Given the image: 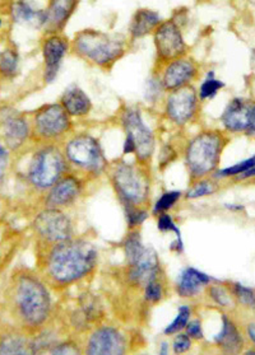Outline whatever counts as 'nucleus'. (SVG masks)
Segmentation results:
<instances>
[{
    "instance_id": "f257e3e1",
    "label": "nucleus",
    "mask_w": 255,
    "mask_h": 355,
    "mask_svg": "<svg viewBox=\"0 0 255 355\" xmlns=\"http://www.w3.org/2000/svg\"><path fill=\"white\" fill-rule=\"evenodd\" d=\"M72 54L78 59L100 68L111 69L129 53L132 44L126 33L87 27L76 32L72 37Z\"/></svg>"
},
{
    "instance_id": "f03ea898",
    "label": "nucleus",
    "mask_w": 255,
    "mask_h": 355,
    "mask_svg": "<svg viewBox=\"0 0 255 355\" xmlns=\"http://www.w3.org/2000/svg\"><path fill=\"white\" fill-rule=\"evenodd\" d=\"M97 261V251L85 241L59 242L49 256V272L55 282L69 284L85 277Z\"/></svg>"
},
{
    "instance_id": "7ed1b4c3",
    "label": "nucleus",
    "mask_w": 255,
    "mask_h": 355,
    "mask_svg": "<svg viewBox=\"0 0 255 355\" xmlns=\"http://www.w3.org/2000/svg\"><path fill=\"white\" fill-rule=\"evenodd\" d=\"M226 141V137L218 130H203L189 140L186 164L193 178H203L216 168Z\"/></svg>"
},
{
    "instance_id": "20e7f679",
    "label": "nucleus",
    "mask_w": 255,
    "mask_h": 355,
    "mask_svg": "<svg viewBox=\"0 0 255 355\" xmlns=\"http://www.w3.org/2000/svg\"><path fill=\"white\" fill-rule=\"evenodd\" d=\"M16 304L26 324H44L50 312V295L44 284L31 275H22L16 286Z\"/></svg>"
},
{
    "instance_id": "39448f33",
    "label": "nucleus",
    "mask_w": 255,
    "mask_h": 355,
    "mask_svg": "<svg viewBox=\"0 0 255 355\" xmlns=\"http://www.w3.org/2000/svg\"><path fill=\"white\" fill-rule=\"evenodd\" d=\"M151 39L157 65L189 54L190 45L186 39V31L175 24L170 17L163 18Z\"/></svg>"
},
{
    "instance_id": "423d86ee",
    "label": "nucleus",
    "mask_w": 255,
    "mask_h": 355,
    "mask_svg": "<svg viewBox=\"0 0 255 355\" xmlns=\"http://www.w3.org/2000/svg\"><path fill=\"white\" fill-rule=\"evenodd\" d=\"M35 135L45 141L62 140L72 132L73 119L59 102L47 103L35 112L33 116Z\"/></svg>"
},
{
    "instance_id": "0eeeda50",
    "label": "nucleus",
    "mask_w": 255,
    "mask_h": 355,
    "mask_svg": "<svg viewBox=\"0 0 255 355\" xmlns=\"http://www.w3.org/2000/svg\"><path fill=\"white\" fill-rule=\"evenodd\" d=\"M201 102L194 85L166 93L163 114L171 124L183 128L193 123L199 114Z\"/></svg>"
},
{
    "instance_id": "6e6552de",
    "label": "nucleus",
    "mask_w": 255,
    "mask_h": 355,
    "mask_svg": "<svg viewBox=\"0 0 255 355\" xmlns=\"http://www.w3.org/2000/svg\"><path fill=\"white\" fill-rule=\"evenodd\" d=\"M65 170V157L55 146H47L33 155L28 176L32 184L47 189L54 186Z\"/></svg>"
},
{
    "instance_id": "1a4fd4ad",
    "label": "nucleus",
    "mask_w": 255,
    "mask_h": 355,
    "mask_svg": "<svg viewBox=\"0 0 255 355\" xmlns=\"http://www.w3.org/2000/svg\"><path fill=\"white\" fill-rule=\"evenodd\" d=\"M40 49L44 62L42 79L47 85H51L59 77L65 59L72 54L70 37L65 32H45Z\"/></svg>"
},
{
    "instance_id": "9d476101",
    "label": "nucleus",
    "mask_w": 255,
    "mask_h": 355,
    "mask_svg": "<svg viewBox=\"0 0 255 355\" xmlns=\"http://www.w3.org/2000/svg\"><path fill=\"white\" fill-rule=\"evenodd\" d=\"M157 74L166 92H172L184 87L194 85L201 74L199 62L186 54L170 62L157 65Z\"/></svg>"
},
{
    "instance_id": "9b49d317",
    "label": "nucleus",
    "mask_w": 255,
    "mask_h": 355,
    "mask_svg": "<svg viewBox=\"0 0 255 355\" xmlns=\"http://www.w3.org/2000/svg\"><path fill=\"white\" fill-rule=\"evenodd\" d=\"M64 152L70 162L83 170L97 172L105 166V157L99 140L87 132H78L69 138Z\"/></svg>"
},
{
    "instance_id": "f8f14e48",
    "label": "nucleus",
    "mask_w": 255,
    "mask_h": 355,
    "mask_svg": "<svg viewBox=\"0 0 255 355\" xmlns=\"http://www.w3.org/2000/svg\"><path fill=\"white\" fill-rule=\"evenodd\" d=\"M120 124L124 132H131L135 141V155L140 162H147L155 153L156 139L152 129L146 124L142 110L126 106L122 111Z\"/></svg>"
},
{
    "instance_id": "ddd939ff",
    "label": "nucleus",
    "mask_w": 255,
    "mask_h": 355,
    "mask_svg": "<svg viewBox=\"0 0 255 355\" xmlns=\"http://www.w3.org/2000/svg\"><path fill=\"white\" fill-rule=\"evenodd\" d=\"M113 184L116 193L128 205H137L147 198L149 184L148 180L135 166L119 164L113 172Z\"/></svg>"
},
{
    "instance_id": "4468645a",
    "label": "nucleus",
    "mask_w": 255,
    "mask_h": 355,
    "mask_svg": "<svg viewBox=\"0 0 255 355\" xmlns=\"http://www.w3.org/2000/svg\"><path fill=\"white\" fill-rule=\"evenodd\" d=\"M35 228L41 237L50 242H64L70 240L72 224L68 216L58 209L42 211L35 220Z\"/></svg>"
},
{
    "instance_id": "2eb2a0df",
    "label": "nucleus",
    "mask_w": 255,
    "mask_h": 355,
    "mask_svg": "<svg viewBox=\"0 0 255 355\" xmlns=\"http://www.w3.org/2000/svg\"><path fill=\"white\" fill-rule=\"evenodd\" d=\"M10 19L19 26L32 27L45 33L47 17L45 6H40L38 0H15L9 8Z\"/></svg>"
},
{
    "instance_id": "dca6fc26",
    "label": "nucleus",
    "mask_w": 255,
    "mask_h": 355,
    "mask_svg": "<svg viewBox=\"0 0 255 355\" xmlns=\"http://www.w3.org/2000/svg\"><path fill=\"white\" fill-rule=\"evenodd\" d=\"M163 21V16L157 9L142 7L134 10L128 26H126V36L134 45L140 41L151 37L158 24Z\"/></svg>"
},
{
    "instance_id": "f3484780",
    "label": "nucleus",
    "mask_w": 255,
    "mask_h": 355,
    "mask_svg": "<svg viewBox=\"0 0 255 355\" xmlns=\"http://www.w3.org/2000/svg\"><path fill=\"white\" fill-rule=\"evenodd\" d=\"M81 0H47V32H65Z\"/></svg>"
},
{
    "instance_id": "a211bd4d",
    "label": "nucleus",
    "mask_w": 255,
    "mask_h": 355,
    "mask_svg": "<svg viewBox=\"0 0 255 355\" xmlns=\"http://www.w3.org/2000/svg\"><path fill=\"white\" fill-rule=\"evenodd\" d=\"M1 132L7 147L16 150L22 147L30 137L31 126L24 115L17 111H10L3 115Z\"/></svg>"
},
{
    "instance_id": "6ab92c4d",
    "label": "nucleus",
    "mask_w": 255,
    "mask_h": 355,
    "mask_svg": "<svg viewBox=\"0 0 255 355\" xmlns=\"http://www.w3.org/2000/svg\"><path fill=\"white\" fill-rule=\"evenodd\" d=\"M252 103L253 101L244 97H233L229 101L221 115V124L226 132L232 134L245 132Z\"/></svg>"
},
{
    "instance_id": "aec40b11",
    "label": "nucleus",
    "mask_w": 255,
    "mask_h": 355,
    "mask_svg": "<svg viewBox=\"0 0 255 355\" xmlns=\"http://www.w3.org/2000/svg\"><path fill=\"white\" fill-rule=\"evenodd\" d=\"M125 340L120 332L113 327H102L93 332L88 341L87 353L92 355L123 354Z\"/></svg>"
},
{
    "instance_id": "412c9836",
    "label": "nucleus",
    "mask_w": 255,
    "mask_h": 355,
    "mask_svg": "<svg viewBox=\"0 0 255 355\" xmlns=\"http://www.w3.org/2000/svg\"><path fill=\"white\" fill-rule=\"evenodd\" d=\"M59 103L72 119H81L90 115L92 111V100L77 85H70L64 89Z\"/></svg>"
},
{
    "instance_id": "4be33fe9",
    "label": "nucleus",
    "mask_w": 255,
    "mask_h": 355,
    "mask_svg": "<svg viewBox=\"0 0 255 355\" xmlns=\"http://www.w3.org/2000/svg\"><path fill=\"white\" fill-rule=\"evenodd\" d=\"M131 265L129 277L137 284H147L152 279H156L158 272V259L156 252L151 248H146L145 252Z\"/></svg>"
},
{
    "instance_id": "5701e85b",
    "label": "nucleus",
    "mask_w": 255,
    "mask_h": 355,
    "mask_svg": "<svg viewBox=\"0 0 255 355\" xmlns=\"http://www.w3.org/2000/svg\"><path fill=\"white\" fill-rule=\"evenodd\" d=\"M81 193V184L76 178H64L55 184L51 193L47 196V205L58 208L69 205L77 199Z\"/></svg>"
},
{
    "instance_id": "b1692460",
    "label": "nucleus",
    "mask_w": 255,
    "mask_h": 355,
    "mask_svg": "<svg viewBox=\"0 0 255 355\" xmlns=\"http://www.w3.org/2000/svg\"><path fill=\"white\" fill-rule=\"evenodd\" d=\"M208 275L204 272L188 268L183 271L178 279V293L181 297H193L201 292V288L209 283Z\"/></svg>"
},
{
    "instance_id": "393cba45",
    "label": "nucleus",
    "mask_w": 255,
    "mask_h": 355,
    "mask_svg": "<svg viewBox=\"0 0 255 355\" xmlns=\"http://www.w3.org/2000/svg\"><path fill=\"white\" fill-rule=\"evenodd\" d=\"M215 341L227 353H239L242 347V338L231 320L224 316L222 330L215 338Z\"/></svg>"
},
{
    "instance_id": "a878e982",
    "label": "nucleus",
    "mask_w": 255,
    "mask_h": 355,
    "mask_svg": "<svg viewBox=\"0 0 255 355\" xmlns=\"http://www.w3.org/2000/svg\"><path fill=\"white\" fill-rule=\"evenodd\" d=\"M224 87L226 85H224V80L216 77L215 70H208L201 79L199 85L195 87V89H197L199 100L204 102V101L215 98L217 94L224 89Z\"/></svg>"
},
{
    "instance_id": "bb28decb",
    "label": "nucleus",
    "mask_w": 255,
    "mask_h": 355,
    "mask_svg": "<svg viewBox=\"0 0 255 355\" xmlns=\"http://www.w3.org/2000/svg\"><path fill=\"white\" fill-rule=\"evenodd\" d=\"M32 347L24 338L9 335L0 341V354H31Z\"/></svg>"
},
{
    "instance_id": "cd10ccee",
    "label": "nucleus",
    "mask_w": 255,
    "mask_h": 355,
    "mask_svg": "<svg viewBox=\"0 0 255 355\" xmlns=\"http://www.w3.org/2000/svg\"><path fill=\"white\" fill-rule=\"evenodd\" d=\"M19 54L16 49L8 47L0 53V74L3 77H16L19 70Z\"/></svg>"
},
{
    "instance_id": "c85d7f7f",
    "label": "nucleus",
    "mask_w": 255,
    "mask_h": 355,
    "mask_svg": "<svg viewBox=\"0 0 255 355\" xmlns=\"http://www.w3.org/2000/svg\"><path fill=\"white\" fill-rule=\"evenodd\" d=\"M166 93L167 92L163 88V82H161V79L156 71L151 77L148 78L146 83H145V88H143L145 101L148 102L149 105L160 103V101L163 100V97L166 96Z\"/></svg>"
},
{
    "instance_id": "c756f323",
    "label": "nucleus",
    "mask_w": 255,
    "mask_h": 355,
    "mask_svg": "<svg viewBox=\"0 0 255 355\" xmlns=\"http://www.w3.org/2000/svg\"><path fill=\"white\" fill-rule=\"evenodd\" d=\"M145 250L146 248L142 243L140 233L134 232L128 236V239L125 241V255H126L129 263L137 260L145 252Z\"/></svg>"
},
{
    "instance_id": "7c9ffc66",
    "label": "nucleus",
    "mask_w": 255,
    "mask_h": 355,
    "mask_svg": "<svg viewBox=\"0 0 255 355\" xmlns=\"http://www.w3.org/2000/svg\"><path fill=\"white\" fill-rule=\"evenodd\" d=\"M189 317H190V309H189V307H186V306H181V307L179 309L178 316H176V318L171 322V324H169V326L166 327L165 334L171 335V334H175V332L183 330V329L186 327V324H188Z\"/></svg>"
},
{
    "instance_id": "2f4dec72",
    "label": "nucleus",
    "mask_w": 255,
    "mask_h": 355,
    "mask_svg": "<svg viewBox=\"0 0 255 355\" xmlns=\"http://www.w3.org/2000/svg\"><path fill=\"white\" fill-rule=\"evenodd\" d=\"M170 18L186 31L190 27V24H193V16L190 13V9L188 7H180V8L175 9L171 13Z\"/></svg>"
},
{
    "instance_id": "473e14b6",
    "label": "nucleus",
    "mask_w": 255,
    "mask_h": 355,
    "mask_svg": "<svg viewBox=\"0 0 255 355\" xmlns=\"http://www.w3.org/2000/svg\"><path fill=\"white\" fill-rule=\"evenodd\" d=\"M181 193L180 191H167V193H163V196L160 198V200L156 202L155 213H163L166 210L172 208L174 204L180 199Z\"/></svg>"
},
{
    "instance_id": "72a5a7b5",
    "label": "nucleus",
    "mask_w": 255,
    "mask_h": 355,
    "mask_svg": "<svg viewBox=\"0 0 255 355\" xmlns=\"http://www.w3.org/2000/svg\"><path fill=\"white\" fill-rule=\"evenodd\" d=\"M253 167H255V155L254 157H252V158H247V159L242 161V162L232 166V167L224 168V170L220 172V176H222V178L235 176V175L244 173V172H247V170H250V168H253Z\"/></svg>"
},
{
    "instance_id": "f704fd0d",
    "label": "nucleus",
    "mask_w": 255,
    "mask_h": 355,
    "mask_svg": "<svg viewBox=\"0 0 255 355\" xmlns=\"http://www.w3.org/2000/svg\"><path fill=\"white\" fill-rule=\"evenodd\" d=\"M235 294L242 304L255 309V293L247 286L235 284Z\"/></svg>"
},
{
    "instance_id": "c9c22d12",
    "label": "nucleus",
    "mask_w": 255,
    "mask_h": 355,
    "mask_svg": "<svg viewBox=\"0 0 255 355\" xmlns=\"http://www.w3.org/2000/svg\"><path fill=\"white\" fill-rule=\"evenodd\" d=\"M157 227H158V230L161 232H175L179 243L183 246V240H181L180 230L176 227V224L174 223L172 218H171L169 214L161 213V216H160V219H158Z\"/></svg>"
},
{
    "instance_id": "e433bc0d",
    "label": "nucleus",
    "mask_w": 255,
    "mask_h": 355,
    "mask_svg": "<svg viewBox=\"0 0 255 355\" xmlns=\"http://www.w3.org/2000/svg\"><path fill=\"white\" fill-rule=\"evenodd\" d=\"M146 298L149 302H158L163 298V286L156 279L146 284Z\"/></svg>"
},
{
    "instance_id": "4c0bfd02",
    "label": "nucleus",
    "mask_w": 255,
    "mask_h": 355,
    "mask_svg": "<svg viewBox=\"0 0 255 355\" xmlns=\"http://www.w3.org/2000/svg\"><path fill=\"white\" fill-rule=\"evenodd\" d=\"M147 211L146 210H140V209H135L133 205H129V208L126 210V218L129 224L134 227V225H140L147 219Z\"/></svg>"
},
{
    "instance_id": "58836bf2",
    "label": "nucleus",
    "mask_w": 255,
    "mask_h": 355,
    "mask_svg": "<svg viewBox=\"0 0 255 355\" xmlns=\"http://www.w3.org/2000/svg\"><path fill=\"white\" fill-rule=\"evenodd\" d=\"M212 193H213V187L209 182H199L189 191L188 198L189 199H197V198H201V196H206V195H211Z\"/></svg>"
},
{
    "instance_id": "ea45409f",
    "label": "nucleus",
    "mask_w": 255,
    "mask_h": 355,
    "mask_svg": "<svg viewBox=\"0 0 255 355\" xmlns=\"http://www.w3.org/2000/svg\"><path fill=\"white\" fill-rule=\"evenodd\" d=\"M211 297L218 303L220 306H227L230 303V298L226 293L224 288L221 286H212L211 288Z\"/></svg>"
},
{
    "instance_id": "a19ab883",
    "label": "nucleus",
    "mask_w": 255,
    "mask_h": 355,
    "mask_svg": "<svg viewBox=\"0 0 255 355\" xmlns=\"http://www.w3.org/2000/svg\"><path fill=\"white\" fill-rule=\"evenodd\" d=\"M190 339L188 335H179L174 341V353H184L190 347Z\"/></svg>"
},
{
    "instance_id": "79ce46f5",
    "label": "nucleus",
    "mask_w": 255,
    "mask_h": 355,
    "mask_svg": "<svg viewBox=\"0 0 255 355\" xmlns=\"http://www.w3.org/2000/svg\"><path fill=\"white\" fill-rule=\"evenodd\" d=\"M188 335L193 339H201L203 338V331H201V321H193L189 324H186Z\"/></svg>"
},
{
    "instance_id": "37998d69",
    "label": "nucleus",
    "mask_w": 255,
    "mask_h": 355,
    "mask_svg": "<svg viewBox=\"0 0 255 355\" xmlns=\"http://www.w3.org/2000/svg\"><path fill=\"white\" fill-rule=\"evenodd\" d=\"M9 155L8 150L0 143V180L4 178L6 171L8 167Z\"/></svg>"
},
{
    "instance_id": "c03bdc74",
    "label": "nucleus",
    "mask_w": 255,
    "mask_h": 355,
    "mask_svg": "<svg viewBox=\"0 0 255 355\" xmlns=\"http://www.w3.org/2000/svg\"><path fill=\"white\" fill-rule=\"evenodd\" d=\"M51 353L53 354H78L79 350L76 347V345L68 343V344H62V345L55 347L54 350Z\"/></svg>"
},
{
    "instance_id": "a18cd8bd",
    "label": "nucleus",
    "mask_w": 255,
    "mask_h": 355,
    "mask_svg": "<svg viewBox=\"0 0 255 355\" xmlns=\"http://www.w3.org/2000/svg\"><path fill=\"white\" fill-rule=\"evenodd\" d=\"M123 150L125 155L135 153V141L131 132H125V140H124Z\"/></svg>"
},
{
    "instance_id": "49530a36",
    "label": "nucleus",
    "mask_w": 255,
    "mask_h": 355,
    "mask_svg": "<svg viewBox=\"0 0 255 355\" xmlns=\"http://www.w3.org/2000/svg\"><path fill=\"white\" fill-rule=\"evenodd\" d=\"M247 135L250 137H255V102L252 103L250 107V112H249V120H247V130H245Z\"/></svg>"
},
{
    "instance_id": "de8ad7c7",
    "label": "nucleus",
    "mask_w": 255,
    "mask_h": 355,
    "mask_svg": "<svg viewBox=\"0 0 255 355\" xmlns=\"http://www.w3.org/2000/svg\"><path fill=\"white\" fill-rule=\"evenodd\" d=\"M247 335L249 338L254 341L255 344V324H249L247 326Z\"/></svg>"
},
{
    "instance_id": "09e8293b",
    "label": "nucleus",
    "mask_w": 255,
    "mask_h": 355,
    "mask_svg": "<svg viewBox=\"0 0 255 355\" xmlns=\"http://www.w3.org/2000/svg\"><path fill=\"white\" fill-rule=\"evenodd\" d=\"M253 176H255V167L247 170V172H244V173L241 175V178H253Z\"/></svg>"
},
{
    "instance_id": "8fccbe9b",
    "label": "nucleus",
    "mask_w": 255,
    "mask_h": 355,
    "mask_svg": "<svg viewBox=\"0 0 255 355\" xmlns=\"http://www.w3.org/2000/svg\"><path fill=\"white\" fill-rule=\"evenodd\" d=\"M166 347H167V344H166V343H163V350H161V354H166V353H167V352H166Z\"/></svg>"
},
{
    "instance_id": "3c124183",
    "label": "nucleus",
    "mask_w": 255,
    "mask_h": 355,
    "mask_svg": "<svg viewBox=\"0 0 255 355\" xmlns=\"http://www.w3.org/2000/svg\"><path fill=\"white\" fill-rule=\"evenodd\" d=\"M194 3H201V1H206V0H193Z\"/></svg>"
},
{
    "instance_id": "603ef678",
    "label": "nucleus",
    "mask_w": 255,
    "mask_h": 355,
    "mask_svg": "<svg viewBox=\"0 0 255 355\" xmlns=\"http://www.w3.org/2000/svg\"><path fill=\"white\" fill-rule=\"evenodd\" d=\"M249 3H252V4H255V0H247Z\"/></svg>"
},
{
    "instance_id": "864d4df0",
    "label": "nucleus",
    "mask_w": 255,
    "mask_h": 355,
    "mask_svg": "<svg viewBox=\"0 0 255 355\" xmlns=\"http://www.w3.org/2000/svg\"><path fill=\"white\" fill-rule=\"evenodd\" d=\"M1 26H3V19L0 18V28H1Z\"/></svg>"
}]
</instances>
